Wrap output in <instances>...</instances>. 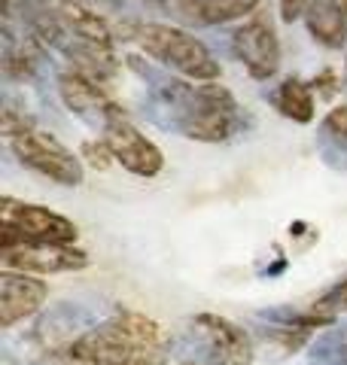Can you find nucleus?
I'll return each instance as SVG.
<instances>
[{"label":"nucleus","mask_w":347,"mask_h":365,"mask_svg":"<svg viewBox=\"0 0 347 365\" xmlns=\"http://www.w3.org/2000/svg\"><path fill=\"white\" fill-rule=\"evenodd\" d=\"M171 341L146 314L116 307L76 344L55 356L58 365H168Z\"/></svg>","instance_id":"obj_1"},{"label":"nucleus","mask_w":347,"mask_h":365,"mask_svg":"<svg viewBox=\"0 0 347 365\" xmlns=\"http://www.w3.org/2000/svg\"><path fill=\"white\" fill-rule=\"evenodd\" d=\"M161 98L174 110V128L189 140L223 143L241 128V107L226 86L171 79L161 86Z\"/></svg>","instance_id":"obj_2"},{"label":"nucleus","mask_w":347,"mask_h":365,"mask_svg":"<svg viewBox=\"0 0 347 365\" xmlns=\"http://www.w3.org/2000/svg\"><path fill=\"white\" fill-rule=\"evenodd\" d=\"M171 356L195 365H250L253 341L231 319L198 314L171 338Z\"/></svg>","instance_id":"obj_3"},{"label":"nucleus","mask_w":347,"mask_h":365,"mask_svg":"<svg viewBox=\"0 0 347 365\" xmlns=\"http://www.w3.org/2000/svg\"><path fill=\"white\" fill-rule=\"evenodd\" d=\"M131 37L141 43L149 58H156L161 67L192 79V83H216L219 79V64L213 61V55L189 31L177 25H161V21H146V25L131 28Z\"/></svg>","instance_id":"obj_4"},{"label":"nucleus","mask_w":347,"mask_h":365,"mask_svg":"<svg viewBox=\"0 0 347 365\" xmlns=\"http://www.w3.org/2000/svg\"><path fill=\"white\" fill-rule=\"evenodd\" d=\"M76 225L67 216L55 213L43 204H28L4 198L0 204V250L19 244H58L71 247L76 241Z\"/></svg>","instance_id":"obj_5"},{"label":"nucleus","mask_w":347,"mask_h":365,"mask_svg":"<svg viewBox=\"0 0 347 365\" xmlns=\"http://www.w3.org/2000/svg\"><path fill=\"white\" fill-rule=\"evenodd\" d=\"M9 150H13L19 162L25 168H31L34 174L52 180L58 186H79V182L86 180L83 155L67 150V146L49 131L34 128L28 134L16 137V140H9Z\"/></svg>","instance_id":"obj_6"},{"label":"nucleus","mask_w":347,"mask_h":365,"mask_svg":"<svg viewBox=\"0 0 347 365\" xmlns=\"http://www.w3.org/2000/svg\"><path fill=\"white\" fill-rule=\"evenodd\" d=\"M101 140L110 146L113 162H119L134 177L149 180L165 168V155H161V150L141 128H137L129 116H125L122 110H116L113 116L101 125Z\"/></svg>","instance_id":"obj_7"},{"label":"nucleus","mask_w":347,"mask_h":365,"mask_svg":"<svg viewBox=\"0 0 347 365\" xmlns=\"http://www.w3.org/2000/svg\"><path fill=\"white\" fill-rule=\"evenodd\" d=\"M231 52L256 83H265L281 71V40H277L271 19L265 16H250L231 34Z\"/></svg>","instance_id":"obj_8"},{"label":"nucleus","mask_w":347,"mask_h":365,"mask_svg":"<svg viewBox=\"0 0 347 365\" xmlns=\"http://www.w3.org/2000/svg\"><path fill=\"white\" fill-rule=\"evenodd\" d=\"M101 323V317L83 304H58L49 314L40 317L37 329H34V341L46 356H61L67 353L86 332H91Z\"/></svg>","instance_id":"obj_9"},{"label":"nucleus","mask_w":347,"mask_h":365,"mask_svg":"<svg viewBox=\"0 0 347 365\" xmlns=\"http://www.w3.org/2000/svg\"><path fill=\"white\" fill-rule=\"evenodd\" d=\"M283 21H305L317 43L338 49L347 40V0H281Z\"/></svg>","instance_id":"obj_10"},{"label":"nucleus","mask_w":347,"mask_h":365,"mask_svg":"<svg viewBox=\"0 0 347 365\" xmlns=\"http://www.w3.org/2000/svg\"><path fill=\"white\" fill-rule=\"evenodd\" d=\"M4 271L21 274H61V271H83L89 265L86 250L58 247V244H19L0 250Z\"/></svg>","instance_id":"obj_11"},{"label":"nucleus","mask_w":347,"mask_h":365,"mask_svg":"<svg viewBox=\"0 0 347 365\" xmlns=\"http://www.w3.org/2000/svg\"><path fill=\"white\" fill-rule=\"evenodd\" d=\"M153 6L165 9L171 19L192 28L226 25L235 19H247L256 13L259 0H149Z\"/></svg>","instance_id":"obj_12"},{"label":"nucleus","mask_w":347,"mask_h":365,"mask_svg":"<svg viewBox=\"0 0 347 365\" xmlns=\"http://www.w3.org/2000/svg\"><path fill=\"white\" fill-rule=\"evenodd\" d=\"M49 287L37 280V274L4 271L0 274V329H13L46 304Z\"/></svg>","instance_id":"obj_13"},{"label":"nucleus","mask_w":347,"mask_h":365,"mask_svg":"<svg viewBox=\"0 0 347 365\" xmlns=\"http://www.w3.org/2000/svg\"><path fill=\"white\" fill-rule=\"evenodd\" d=\"M58 95H61L64 107L76 113V116L95 119V122H107L119 107L107 98V91L101 88L98 79H91L79 71H64L58 76Z\"/></svg>","instance_id":"obj_14"},{"label":"nucleus","mask_w":347,"mask_h":365,"mask_svg":"<svg viewBox=\"0 0 347 365\" xmlns=\"http://www.w3.org/2000/svg\"><path fill=\"white\" fill-rule=\"evenodd\" d=\"M271 104L277 107V113L286 119H293L298 125H308L314 119V86H308L305 79L298 76H286L281 86H277Z\"/></svg>","instance_id":"obj_15"},{"label":"nucleus","mask_w":347,"mask_h":365,"mask_svg":"<svg viewBox=\"0 0 347 365\" xmlns=\"http://www.w3.org/2000/svg\"><path fill=\"white\" fill-rule=\"evenodd\" d=\"M311 362L314 365H347V323L326 329L311 344Z\"/></svg>","instance_id":"obj_16"},{"label":"nucleus","mask_w":347,"mask_h":365,"mask_svg":"<svg viewBox=\"0 0 347 365\" xmlns=\"http://www.w3.org/2000/svg\"><path fill=\"white\" fill-rule=\"evenodd\" d=\"M314 311H317L320 317L332 319V323H335V317H338V314H347V280L335 283L329 292H323L320 299L314 302Z\"/></svg>","instance_id":"obj_17"},{"label":"nucleus","mask_w":347,"mask_h":365,"mask_svg":"<svg viewBox=\"0 0 347 365\" xmlns=\"http://www.w3.org/2000/svg\"><path fill=\"white\" fill-rule=\"evenodd\" d=\"M28 131H34V119L28 116L25 110L16 107L13 98H6L4 101V134L9 137V140H16V137L28 134Z\"/></svg>","instance_id":"obj_18"},{"label":"nucleus","mask_w":347,"mask_h":365,"mask_svg":"<svg viewBox=\"0 0 347 365\" xmlns=\"http://www.w3.org/2000/svg\"><path fill=\"white\" fill-rule=\"evenodd\" d=\"M323 131L332 134L335 140L347 143V104H341V107H335V110L326 113V119H323Z\"/></svg>","instance_id":"obj_19"},{"label":"nucleus","mask_w":347,"mask_h":365,"mask_svg":"<svg viewBox=\"0 0 347 365\" xmlns=\"http://www.w3.org/2000/svg\"><path fill=\"white\" fill-rule=\"evenodd\" d=\"M79 155L89 158V162L95 165V168H101V170L113 162V153H110V146L104 143V140H98V143L89 140V143H83V153H79Z\"/></svg>","instance_id":"obj_20"},{"label":"nucleus","mask_w":347,"mask_h":365,"mask_svg":"<svg viewBox=\"0 0 347 365\" xmlns=\"http://www.w3.org/2000/svg\"><path fill=\"white\" fill-rule=\"evenodd\" d=\"M4 4H6V6H13V0H4Z\"/></svg>","instance_id":"obj_21"},{"label":"nucleus","mask_w":347,"mask_h":365,"mask_svg":"<svg viewBox=\"0 0 347 365\" xmlns=\"http://www.w3.org/2000/svg\"><path fill=\"white\" fill-rule=\"evenodd\" d=\"M180 365H195V362H180Z\"/></svg>","instance_id":"obj_22"}]
</instances>
